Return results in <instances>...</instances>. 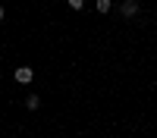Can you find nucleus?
<instances>
[{"instance_id":"nucleus-1","label":"nucleus","mask_w":157,"mask_h":138,"mask_svg":"<svg viewBox=\"0 0 157 138\" xmlns=\"http://www.w3.org/2000/svg\"><path fill=\"white\" fill-rule=\"evenodd\" d=\"M13 79H16L19 85H29V82L35 79V69H32V66H19L16 72H13Z\"/></svg>"},{"instance_id":"nucleus-6","label":"nucleus","mask_w":157,"mask_h":138,"mask_svg":"<svg viewBox=\"0 0 157 138\" xmlns=\"http://www.w3.org/2000/svg\"><path fill=\"white\" fill-rule=\"evenodd\" d=\"M0 22H3V6H0Z\"/></svg>"},{"instance_id":"nucleus-7","label":"nucleus","mask_w":157,"mask_h":138,"mask_svg":"<svg viewBox=\"0 0 157 138\" xmlns=\"http://www.w3.org/2000/svg\"><path fill=\"white\" fill-rule=\"evenodd\" d=\"M154 28H157V25H154Z\"/></svg>"},{"instance_id":"nucleus-3","label":"nucleus","mask_w":157,"mask_h":138,"mask_svg":"<svg viewBox=\"0 0 157 138\" xmlns=\"http://www.w3.org/2000/svg\"><path fill=\"white\" fill-rule=\"evenodd\" d=\"M25 107H29V110H38V107H41V97H38V94H29V97H25Z\"/></svg>"},{"instance_id":"nucleus-2","label":"nucleus","mask_w":157,"mask_h":138,"mask_svg":"<svg viewBox=\"0 0 157 138\" xmlns=\"http://www.w3.org/2000/svg\"><path fill=\"white\" fill-rule=\"evenodd\" d=\"M138 13V0H126L123 3V16H135Z\"/></svg>"},{"instance_id":"nucleus-5","label":"nucleus","mask_w":157,"mask_h":138,"mask_svg":"<svg viewBox=\"0 0 157 138\" xmlns=\"http://www.w3.org/2000/svg\"><path fill=\"white\" fill-rule=\"evenodd\" d=\"M69 6H72V9H82V6H85V0H69Z\"/></svg>"},{"instance_id":"nucleus-4","label":"nucleus","mask_w":157,"mask_h":138,"mask_svg":"<svg viewBox=\"0 0 157 138\" xmlns=\"http://www.w3.org/2000/svg\"><path fill=\"white\" fill-rule=\"evenodd\" d=\"M110 6H113L110 0H98V3H94V9H98V13H110Z\"/></svg>"}]
</instances>
